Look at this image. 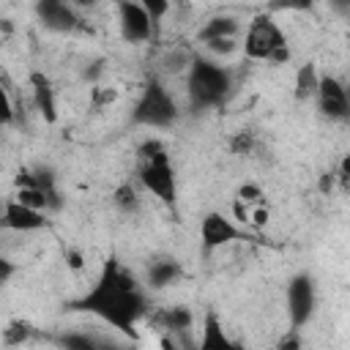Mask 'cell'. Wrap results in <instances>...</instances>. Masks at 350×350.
Instances as JSON below:
<instances>
[{
    "instance_id": "1f68e13d",
    "label": "cell",
    "mask_w": 350,
    "mask_h": 350,
    "mask_svg": "<svg viewBox=\"0 0 350 350\" xmlns=\"http://www.w3.org/2000/svg\"><path fill=\"white\" fill-rule=\"evenodd\" d=\"M298 345H301V342H298L295 336H287V339H282V342H279V347H298Z\"/></svg>"
},
{
    "instance_id": "2e32d148",
    "label": "cell",
    "mask_w": 350,
    "mask_h": 350,
    "mask_svg": "<svg viewBox=\"0 0 350 350\" xmlns=\"http://www.w3.org/2000/svg\"><path fill=\"white\" fill-rule=\"evenodd\" d=\"M241 33V22L235 16H227V14H219V16H211L208 22H202V27L197 30V41L205 44V41H213V38H230V36H238Z\"/></svg>"
},
{
    "instance_id": "d4e9b609",
    "label": "cell",
    "mask_w": 350,
    "mask_h": 350,
    "mask_svg": "<svg viewBox=\"0 0 350 350\" xmlns=\"http://www.w3.org/2000/svg\"><path fill=\"white\" fill-rule=\"evenodd\" d=\"M11 120H14V104H11V96H8V90L3 85V79H0V123L5 126Z\"/></svg>"
},
{
    "instance_id": "ffe728a7",
    "label": "cell",
    "mask_w": 350,
    "mask_h": 350,
    "mask_svg": "<svg viewBox=\"0 0 350 350\" xmlns=\"http://www.w3.org/2000/svg\"><path fill=\"white\" fill-rule=\"evenodd\" d=\"M230 150L238 156H252L257 150V137L252 131H235L230 139Z\"/></svg>"
},
{
    "instance_id": "30bf717a",
    "label": "cell",
    "mask_w": 350,
    "mask_h": 350,
    "mask_svg": "<svg viewBox=\"0 0 350 350\" xmlns=\"http://www.w3.org/2000/svg\"><path fill=\"white\" fill-rule=\"evenodd\" d=\"M46 224H49V219H46L44 211L30 208V205L19 202L16 197L3 205L0 227H5V230H14V232H38V230H46Z\"/></svg>"
},
{
    "instance_id": "4316f807",
    "label": "cell",
    "mask_w": 350,
    "mask_h": 350,
    "mask_svg": "<svg viewBox=\"0 0 350 350\" xmlns=\"http://www.w3.org/2000/svg\"><path fill=\"white\" fill-rule=\"evenodd\" d=\"M238 197H241V200H246V202H257V200L262 197V191H260V186L246 183V186H241V189H238Z\"/></svg>"
},
{
    "instance_id": "7a4b0ae2",
    "label": "cell",
    "mask_w": 350,
    "mask_h": 350,
    "mask_svg": "<svg viewBox=\"0 0 350 350\" xmlns=\"http://www.w3.org/2000/svg\"><path fill=\"white\" fill-rule=\"evenodd\" d=\"M232 93V74L230 68L208 55L189 57V74H186V96L189 107L194 112L216 109L221 107Z\"/></svg>"
},
{
    "instance_id": "277c9868",
    "label": "cell",
    "mask_w": 350,
    "mask_h": 350,
    "mask_svg": "<svg viewBox=\"0 0 350 350\" xmlns=\"http://www.w3.org/2000/svg\"><path fill=\"white\" fill-rule=\"evenodd\" d=\"M180 118V107L170 88L159 77H148L134 107H131V123L142 129H172Z\"/></svg>"
},
{
    "instance_id": "5bb4252c",
    "label": "cell",
    "mask_w": 350,
    "mask_h": 350,
    "mask_svg": "<svg viewBox=\"0 0 350 350\" xmlns=\"http://www.w3.org/2000/svg\"><path fill=\"white\" fill-rule=\"evenodd\" d=\"M153 323L159 328L170 331V334H183V331H189L194 325V312L189 306H180V304L178 306H164V309H159L153 314Z\"/></svg>"
},
{
    "instance_id": "ba28073f",
    "label": "cell",
    "mask_w": 350,
    "mask_h": 350,
    "mask_svg": "<svg viewBox=\"0 0 350 350\" xmlns=\"http://www.w3.org/2000/svg\"><path fill=\"white\" fill-rule=\"evenodd\" d=\"M314 101H317V112L325 120H331V123H347L350 120V98H347V88L339 77L320 74Z\"/></svg>"
},
{
    "instance_id": "484cf974",
    "label": "cell",
    "mask_w": 350,
    "mask_h": 350,
    "mask_svg": "<svg viewBox=\"0 0 350 350\" xmlns=\"http://www.w3.org/2000/svg\"><path fill=\"white\" fill-rule=\"evenodd\" d=\"M16 273V265L5 257V254H0V287L5 284V282H11V276Z\"/></svg>"
},
{
    "instance_id": "f1b7e54d",
    "label": "cell",
    "mask_w": 350,
    "mask_h": 350,
    "mask_svg": "<svg viewBox=\"0 0 350 350\" xmlns=\"http://www.w3.org/2000/svg\"><path fill=\"white\" fill-rule=\"evenodd\" d=\"M66 262H68V268H74V271H79L82 268V254L77 252V249H66Z\"/></svg>"
},
{
    "instance_id": "44dd1931",
    "label": "cell",
    "mask_w": 350,
    "mask_h": 350,
    "mask_svg": "<svg viewBox=\"0 0 350 350\" xmlns=\"http://www.w3.org/2000/svg\"><path fill=\"white\" fill-rule=\"evenodd\" d=\"M30 334H33L30 323H25V320H14V323H8V328L3 331V339H5V345H19V342H25Z\"/></svg>"
},
{
    "instance_id": "4dcf8cb0",
    "label": "cell",
    "mask_w": 350,
    "mask_h": 350,
    "mask_svg": "<svg viewBox=\"0 0 350 350\" xmlns=\"http://www.w3.org/2000/svg\"><path fill=\"white\" fill-rule=\"evenodd\" d=\"M68 3H71L74 8H93L98 0H68Z\"/></svg>"
},
{
    "instance_id": "83f0119b",
    "label": "cell",
    "mask_w": 350,
    "mask_h": 350,
    "mask_svg": "<svg viewBox=\"0 0 350 350\" xmlns=\"http://www.w3.org/2000/svg\"><path fill=\"white\" fill-rule=\"evenodd\" d=\"M328 8H331L339 19H347V16H350V0H328Z\"/></svg>"
},
{
    "instance_id": "ac0fdd59",
    "label": "cell",
    "mask_w": 350,
    "mask_h": 350,
    "mask_svg": "<svg viewBox=\"0 0 350 350\" xmlns=\"http://www.w3.org/2000/svg\"><path fill=\"white\" fill-rule=\"evenodd\" d=\"M205 55L208 57H216V60H224L230 55H235L241 49V41L238 36H230V38H213V41H205Z\"/></svg>"
},
{
    "instance_id": "4fadbf2b",
    "label": "cell",
    "mask_w": 350,
    "mask_h": 350,
    "mask_svg": "<svg viewBox=\"0 0 350 350\" xmlns=\"http://www.w3.org/2000/svg\"><path fill=\"white\" fill-rule=\"evenodd\" d=\"M183 279V265L175 257H159L145 271V287L148 290H167Z\"/></svg>"
},
{
    "instance_id": "5b68a950",
    "label": "cell",
    "mask_w": 350,
    "mask_h": 350,
    "mask_svg": "<svg viewBox=\"0 0 350 350\" xmlns=\"http://www.w3.org/2000/svg\"><path fill=\"white\" fill-rule=\"evenodd\" d=\"M241 49L249 60H260V63L282 66L290 60V41H287L284 30L273 22L271 14H257L246 25Z\"/></svg>"
},
{
    "instance_id": "e0dca14e",
    "label": "cell",
    "mask_w": 350,
    "mask_h": 350,
    "mask_svg": "<svg viewBox=\"0 0 350 350\" xmlns=\"http://www.w3.org/2000/svg\"><path fill=\"white\" fill-rule=\"evenodd\" d=\"M317 82H320L317 66L314 63H304L295 71V79H293V96H295V101H312L314 93H317Z\"/></svg>"
},
{
    "instance_id": "8992f818",
    "label": "cell",
    "mask_w": 350,
    "mask_h": 350,
    "mask_svg": "<svg viewBox=\"0 0 350 350\" xmlns=\"http://www.w3.org/2000/svg\"><path fill=\"white\" fill-rule=\"evenodd\" d=\"M284 306H287V317H290V328L301 331L317 309V282L309 271H298L295 276H290L287 287H284Z\"/></svg>"
},
{
    "instance_id": "cb8c5ba5",
    "label": "cell",
    "mask_w": 350,
    "mask_h": 350,
    "mask_svg": "<svg viewBox=\"0 0 350 350\" xmlns=\"http://www.w3.org/2000/svg\"><path fill=\"white\" fill-rule=\"evenodd\" d=\"M137 3L150 14L153 25H156V22H161V19L167 16V11H170V0H137Z\"/></svg>"
},
{
    "instance_id": "d6986e66",
    "label": "cell",
    "mask_w": 350,
    "mask_h": 350,
    "mask_svg": "<svg viewBox=\"0 0 350 350\" xmlns=\"http://www.w3.org/2000/svg\"><path fill=\"white\" fill-rule=\"evenodd\" d=\"M115 205H118L123 213H134V211H139V191H137L131 183L118 186V191H115Z\"/></svg>"
},
{
    "instance_id": "9c48e42d",
    "label": "cell",
    "mask_w": 350,
    "mask_h": 350,
    "mask_svg": "<svg viewBox=\"0 0 350 350\" xmlns=\"http://www.w3.org/2000/svg\"><path fill=\"white\" fill-rule=\"evenodd\" d=\"M118 25L120 36L129 44H145L153 36V19L137 0H118Z\"/></svg>"
},
{
    "instance_id": "7402d4cb",
    "label": "cell",
    "mask_w": 350,
    "mask_h": 350,
    "mask_svg": "<svg viewBox=\"0 0 350 350\" xmlns=\"http://www.w3.org/2000/svg\"><path fill=\"white\" fill-rule=\"evenodd\" d=\"M60 345L63 347H79V350H90V347H98L101 342L96 336H88V334H66L60 336Z\"/></svg>"
},
{
    "instance_id": "6da1fadb",
    "label": "cell",
    "mask_w": 350,
    "mask_h": 350,
    "mask_svg": "<svg viewBox=\"0 0 350 350\" xmlns=\"http://www.w3.org/2000/svg\"><path fill=\"white\" fill-rule=\"evenodd\" d=\"M68 309L88 312V314L98 317L101 323L112 325L115 331L134 336V325L150 309L148 287L118 257H109V260H104V265L96 276V284L79 301H74Z\"/></svg>"
},
{
    "instance_id": "9a60e30c",
    "label": "cell",
    "mask_w": 350,
    "mask_h": 350,
    "mask_svg": "<svg viewBox=\"0 0 350 350\" xmlns=\"http://www.w3.org/2000/svg\"><path fill=\"white\" fill-rule=\"evenodd\" d=\"M230 347H232V339L224 334L219 314L208 309L205 317H202V339H200V350H230Z\"/></svg>"
},
{
    "instance_id": "8fae6325",
    "label": "cell",
    "mask_w": 350,
    "mask_h": 350,
    "mask_svg": "<svg viewBox=\"0 0 350 350\" xmlns=\"http://www.w3.org/2000/svg\"><path fill=\"white\" fill-rule=\"evenodd\" d=\"M36 16L46 30L71 33L79 25L77 8L68 0H36Z\"/></svg>"
},
{
    "instance_id": "603a6c76",
    "label": "cell",
    "mask_w": 350,
    "mask_h": 350,
    "mask_svg": "<svg viewBox=\"0 0 350 350\" xmlns=\"http://www.w3.org/2000/svg\"><path fill=\"white\" fill-rule=\"evenodd\" d=\"M317 0H271V11H314Z\"/></svg>"
},
{
    "instance_id": "52a82bcc",
    "label": "cell",
    "mask_w": 350,
    "mask_h": 350,
    "mask_svg": "<svg viewBox=\"0 0 350 350\" xmlns=\"http://www.w3.org/2000/svg\"><path fill=\"white\" fill-rule=\"evenodd\" d=\"M252 235L241 227V224H235L230 216H224V213H219V211H208L205 216H202V221H200V246H202V252L208 254V252H216V249H221V246H227V243H235V241H249Z\"/></svg>"
},
{
    "instance_id": "3957f363",
    "label": "cell",
    "mask_w": 350,
    "mask_h": 350,
    "mask_svg": "<svg viewBox=\"0 0 350 350\" xmlns=\"http://www.w3.org/2000/svg\"><path fill=\"white\" fill-rule=\"evenodd\" d=\"M137 159H139V170H137L139 186L148 194H153L159 202L172 208L178 200V178H175V167H172V159L164 142L156 137H148L145 142H139Z\"/></svg>"
},
{
    "instance_id": "f546056e",
    "label": "cell",
    "mask_w": 350,
    "mask_h": 350,
    "mask_svg": "<svg viewBox=\"0 0 350 350\" xmlns=\"http://www.w3.org/2000/svg\"><path fill=\"white\" fill-rule=\"evenodd\" d=\"M334 183H336V175H334V170L320 175V191H323V194H328V191L334 189Z\"/></svg>"
},
{
    "instance_id": "7c38bea8",
    "label": "cell",
    "mask_w": 350,
    "mask_h": 350,
    "mask_svg": "<svg viewBox=\"0 0 350 350\" xmlns=\"http://www.w3.org/2000/svg\"><path fill=\"white\" fill-rule=\"evenodd\" d=\"M30 93H33V104L41 112V118L46 123H55L57 120V93H55L52 79L44 71L30 74Z\"/></svg>"
}]
</instances>
